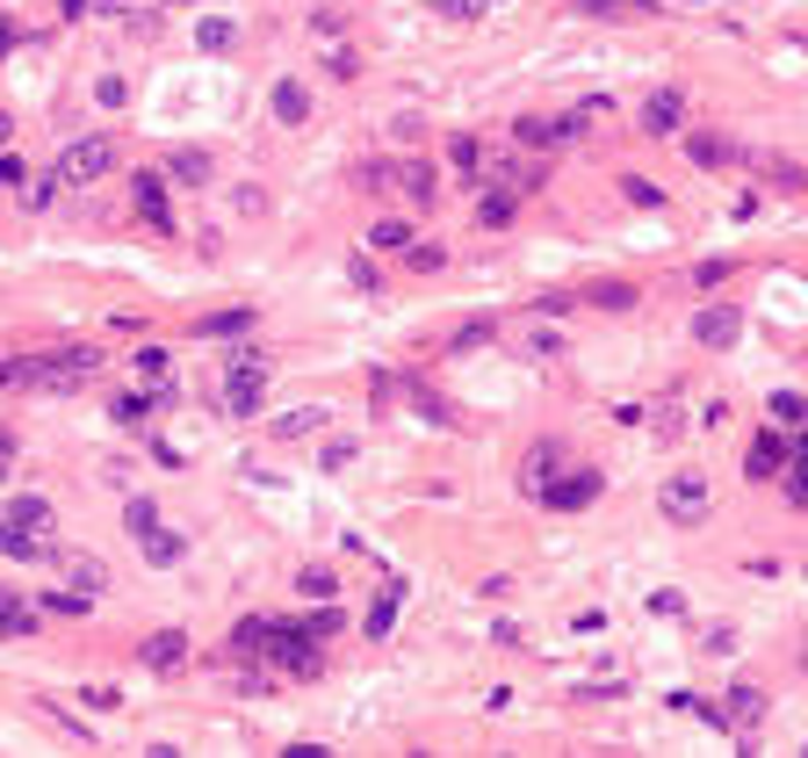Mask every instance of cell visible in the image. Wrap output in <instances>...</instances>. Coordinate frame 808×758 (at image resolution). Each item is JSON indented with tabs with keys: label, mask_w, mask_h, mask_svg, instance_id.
<instances>
[{
	"label": "cell",
	"mask_w": 808,
	"mask_h": 758,
	"mask_svg": "<svg viewBox=\"0 0 808 758\" xmlns=\"http://www.w3.org/2000/svg\"><path fill=\"white\" fill-rule=\"evenodd\" d=\"M261 664H274L282 679H318V672H325L318 643H311V635H296L289 621H274V635H267V658H261Z\"/></svg>",
	"instance_id": "1"
},
{
	"label": "cell",
	"mask_w": 808,
	"mask_h": 758,
	"mask_svg": "<svg viewBox=\"0 0 808 758\" xmlns=\"http://www.w3.org/2000/svg\"><path fill=\"white\" fill-rule=\"evenodd\" d=\"M109 166H116V145L95 130V138H72L66 152H58V166H51V174L66 181V188H87V181H101Z\"/></svg>",
	"instance_id": "2"
},
{
	"label": "cell",
	"mask_w": 808,
	"mask_h": 758,
	"mask_svg": "<svg viewBox=\"0 0 808 758\" xmlns=\"http://www.w3.org/2000/svg\"><path fill=\"white\" fill-rule=\"evenodd\" d=\"M535 498H542V506H556V513H585L592 498H600V469H592V463H577V469H556V477H548Z\"/></svg>",
	"instance_id": "3"
},
{
	"label": "cell",
	"mask_w": 808,
	"mask_h": 758,
	"mask_svg": "<svg viewBox=\"0 0 808 758\" xmlns=\"http://www.w3.org/2000/svg\"><path fill=\"white\" fill-rule=\"evenodd\" d=\"M577 138H585V116H520L513 124V145H527V152H563Z\"/></svg>",
	"instance_id": "4"
},
{
	"label": "cell",
	"mask_w": 808,
	"mask_h": 758,
	"mask_svg": "<svg viewBox=\"0 0 808 758\" xmlns=\"http://www.w3.org/2000/svg\"><path fill=\"white\" fill-rule=\"evenodd\" d=\"M261 398H267V361H232L224 369V412L246 419V412H261Z\"/></svg>",
	"instance_id": "5"
},
{
	"label": "cell",
	"mask_w": 808,
	"mask_h": 758,
	"mask_svg": "<svg viewBox=\"0 0 808 758\" xmlns=\"http://www.w3.org/2000/svg\"><path fill=\"white\" fill-rule=\"evenodd\" d=\"M658 506H664V521L700 527V521H708V506H714V498H708V477H700V469H693V477H672V484H664V498H658Z\"/></svg>",
	"instance_id": "6"
},
{
	"label": "cell",
	"mask_w": 808,
	"mask_h": 758,
	"mask_svg": "<svg viewBox=\"0 0 808 758\" xmlns=\"http://www.w3.org/2000/svg\"><path fill=\"white\" fill-rule=\"evenodd\" d=\"M635 124H643L650 138H679L685 130V87H658V95L635 109Z\"/></svg>",
	"instance_id": "7"
},
{
	"label": "cell",
	"mask_w": 808,
	"mask_h": 758,
	"mask_svg": "<svg viewBox=\"0 0 808 758\" xmlns=\"http://www.w3.org/2000/svg\"><path fill=\"white\" fill-rule=\"evenodd\" d=\"M137 664H145V672H181V664H188V635L181 629H152L145 643H137Z\"/></svg>",
	"instance_id": "8"
},
{
	"label": "cell",
	"mask_w": 808,
	"mask_h": 758,
	"mask_svg": "<svg viewBox=\"0 0 808 758\" xmlns=\"http://www.w3.org/2000/svg\"><path fill=\"white\" fill-rule=\"evenodd\" d=\"M737 332H743V311H737V303H708V311L693 318V340L714 347V354H722V347H737Z\"/></svg>",
	"instance_id": "9"
},
{
	"label": "cell",
	"mask_w": 808,
	"mask_h": 758,
	"mask_svg": "<svg viewBox=\"0 0 808 758\" xmlns=\"http://www.w3.org/2000/svg\"><path fill=\"white\" fill-rule=\"evenodd\" d=\"M766 687H751V679H737V687L722 693V716H729V730H758V722H766Z\"/></svg>",
	"instance_id": "10"
},
{
	"label": "cell",
	"mask_w": 808,
	"mask_h": 758,
	"mask_svg": "<svg viewBox=\"0 0 808 758\" xmlns=\"http://www.w3.org/2000/svg\"><path fill=\"white\" fill-rule=\"evenodd\" d=\"M130 195H137V217H145L152 232H174V203H166V174H137V181H130Z\"/></svg>",
	"instance_id": "11"
},
{
	"label": "cell",
	"mask_w": 808,
	"mask_h": 758,
	"mask_svg": "<svg viewBox=\"0 0 808 758\" xmlns=\"http://www.w3.org/2000/svg\"><path fill=\"white\" fill-rule=\"evenodd\" d=\"M679 152L693 166H708V174H714V166H737V138H722V130H685Z\"/></svg>",
	"instance_id": "12"
},
{
	"label": "cell",
	"mask_w": 808,
	"mask_h": 758,
	"mask_svg": "<svg viewBox=\"0 0 808 758\" xmlns=\"http://www.w3.org/2000/svg\"><path fill=\"white\" fill-rule=\"evenodd\" d=\"M477 224H484V232H513V224H520V188H506V181H498V188H484Z\"/></svg>",
	"instance_id": "13"
},
{
	"label": "cell",
	"mask_w": 808,
	"mask_h": 758,
	"mask_svg": "<svg viewBox=\"0 0 808 758\" xmlns=\"http://www.w3.org/2000/svg\"><path fill=\"white\" fill-rule=\"evenodd\" d=\"M267 635H274V621H261V614H253V621H238V629H232V643H224V658L261 664V658H267Z\"/></svg>",
	"instance_id": "14"
},
{
	"label": "cell",
	"mask_w": 808,
	"mask_h": 758,
	"mask_svg": "<svg viewBox=\"0 0 808 758\" xmlns=\"http://www.w3.org/2000/svg\"><path fill=\"white\" fill-rule=\"evenodd\" d=\"M398 195H405V210H434V166L398 159Z\"/></svg>",
	"instance_id": "15"
},
{
	"label": "cell",
	"mask_w": 808,
	"mask_h": 758,
	"mask_svg": "<svg viewBox=\"0 0 808 758\" xmlns=\"http://www.w3.org/2000/svg\"><path fill=\"white\" fill-rule=\"evenodd\" d=\"M347 188L354 195H398V159H361L354 174H347Z\"/></svg>",
	"instance_id": "16"
},
{
	"label": "cell",
	"mask_w": 808,
	"mask_h": 758,
	"mask_svg": "<svg viewBox=\"0 0 808 758\" xmlns=\"http://www.w3.org/2000/svg\"><path fill=\"white\" fill-rule=\"evenodd\" d=\"M8 527H29V535H51V498H37V492H22V498H8V513H0Z\"/></svg>",
	"instance_id": "17"
},
{
	"label": "cell",
	"mask_w": 808,
	"mask_h": 758,
	"mask_svg": "<svg viewBox=\"0 0 808 758\" xmlns=\"http://www.w3.org/2000/svg\"><path fill=\"white\" fill-rule=\"evenodd\" d=\"M58 542L51 535H29V527H8L0 521V556H14V564H37V556H51Z\"/></svg>",
	"instance_id": "18"
},
{
	"label": "cell",
	"mask_w": 808,
	"mask_h": 758,
	"mask_svg": "<svg viewBox=\"0 0 808 758\" xmlns=\"http://www.w3.org/2000/svg\"><path fill=\"white\" fill-rule=\"evenodd\" d=\"M556 463H563V448H556V441H535V448H527V463H520V492L535 498L542 484L556 477Z\"/></svg>",
	"instance_id": "19"
},
{
	"label": "cell",
	"mask_w": 808,
	"mask_h": 758,
	"mask_svg": "<svg viewBox=\"0 0 808 758\" xmlns=\"http://www.w3.org/2000/svg\"><path fill=\"white\" fill-rule=\"evenodd\" d=\"M145 542V564L152 571H174L181 556H188V535H174V527H152V535H137Z\"/></svg>",
	"instance_id": "20"
},
{
	"label": "cell",
	"mask_w": 808,
	"mask_h": 758,
	"mask_svg": "<svg viewBox=\"0 0 808 758\" xmlns=\"http://www.w3.org/2000/svg\"><path fill=\"white\" fill-rule=\"evenodd\" d=\"M780 469H787V441L780 434H758L751 455H743V477H780Z\"/></svg>",
	"instance_id": "21"
},
{
	"label": "cell",
	"mask_w": 808,
	"mask_h": 758,
	"mask_svg": "<svg viewBox=\"0 0 808 758\" xmlns=\"http://www.w3.org/2000/svg\"><path fill=\"white\" fill-rule=\"evenodd\" d=\"M398 383H405V405H411L419 419H434V427H455V405H440L434 390H426V376H398Z\"/></svg>",
	"instance_id": "22"
},
{
	"label": "cell",
	"mask_w": 808,
	"mask_h": 758,
	"mask_svg": "<svg viewBox=\"0 0 808 758\" xmlns=\"http://www.w3.org/2000/svg\"><path fill=\"white\" fill-rule=\"evenodd\" d=\"M398 606H405V585H383V593L369 600V614H361V629H369L376 643H383V635L398 629Z\"/></svg>",
	"instance_id": "23"
},
{
	"label": "cell",
	"mask_w": 808,
	"mask_h": 758,
	"mask_svg": "<svg viewBox=\"0 0 808 758\" xmlns=\"http://www.w3.org/2000/svg\"><path fill=\"white\" fill-rule=\"evenodd\" d=\"M195 332H203V340H238V332H253V311H246V303L210 311V318H195Z\"/></svg>",
	"instance_id": "24"
},
{
	"label": "cell",
	"mask_w": 808,
	"mask_h": 758,
	"mask_svg": "<svg viewBox=\"0 0 808 758\" xmlns=\"http://www.w3.org/2000/svg\"><path fill=\"white\" fill-rule=\"evenodd\" d=\"M577 303H592V311H635V282H585Z\"/></svg>",
	"instance_id": "25"
},
{
	"label": "cell",
	"mask_w": 808,
	"mask_h": 758,
	"mask_svg": "<svg viewBox=\"0 0 808 758\" xmlns=\"http://www.w3.org/2000/svg\"><path fill=\"white\" fill-rule=\"evenodd\" d=\"M520 354H535V361H563V354H571V340H563L556 325H520Z\"/></svg>",
	"instance_id": "26"
},
{
	"label": "cell",
	"mask_w": 808,
	"mask_h": 758,
	"mask_svg": "<svg viewBox=\"0 0 808 758\" xmlns=\"http://www.w3.org/2000/svg\"><path fill=\"white\" fill-rule=\"evenodd\" d=\"M37 606H43L51 621H87V614H95V593H80V585H66V593H43Z\"/></svg>",
	"instance_id": "27"
},
{
	"label": "cell",
	"mask_w": 808,
	"mask_h": 758,
	"mask_svg": "<svg viewBox=\"0 0 808 758\" xmlns=\"http://www.w3.org/2000/svg\"><path fill=\"white\" fill-rule=\"evenodd\" d=\"M37 621H43V614H37L22 593H0V635H8V643H14V635H29Z\"/></svg>",
	"instance_id": "28"
},
{
	"label": "cell",
	"mask_w": 808,
	"mask_h": 758,
	"mask_svg": "<svg viewBox=\"0 0 808 758\" xmlns=\"http://www.w3.org/2000/svg\"><path fill=\"white\" fill-rule=\"evenodd\" d=\"M369 246L376 253H405L411 246V217H398V210H390V217H376L369 224Z\"/></svg>",
	"instance_id": "29"
},
{
	"label": "cell",
	"mask_w": 808,
	"mask_h": 758,
	"mask_svg": "<svg viewBox=\"0 0 808 758\" xmlns=\"http://www.w3.org/2000/svg\"><path fill=\"white\" fill-rule=\"evenodd\" d=\"M325 405H296V412H282V419H274V434H282V441H303V434H318V427H325Z\"/></svg>",
	"instance_id": "30"
},
{
	"label": "cell",
	"mask_w": 808,
	"mask_h": 758,
	"mask_svg": "<svg viewBox=\"0 0 808 758\" xmlns=\"http://www.w3.org/2000/svg\"><path fill=\"white\" fill-rule=\"evenodd\" d=\"M66 579L80 585V593H101V585H109V571H101V556H87V550H66Z\"/></svg>",
	"instance_id": "31"
},
{
	"label": "cell",
	"mask_w": 808,
	"mask_h": 758,
	"mask_svg": "<svg viewBox=\"0 0 808 758\" xmlns=\"http://www.w3.org/2000/svg\"><path fill=\"white\" fill-rule=\"evenodd\" d=\"M195 43H203V51H232L238 22H232V14H203V22H195Z\"/></svg>",
	"instance_id": "32"
},
{
	"label": "cell",
	"mask_w": 808,
	"mask_h": 758,
	"mask_svg": "<svg viewBox=\"0 0 808 758\" xmlns=\"http://www.w3.org/2000/svg\"><path fill=\"white\" fill-rule=\"evenodd\" d=\"M166 181H181V188L210 181V152H174V159H166Z\"/></svg>",
	"instance_id": "33"
},
{
	"label": "cell",
	"mask_w": 808,
	"mask_h": 758,
	"mask_svg": "<svg viewBox=\"0 0 808 758\" xmlns=\"http://www.w3.org/2000/svg\"><path fill=\"white\" fill-rule=\"evenodd\" d=\"M166 369H174V354L166 347H137V361H130V376H145L152 390H166Z\"/></svg>",
	"instance_id": "34"
},
{
	"label": "cell",
	"mask_w": 808,
	"mask_h": 758,
	"mask_svg": "<svg viewBox=\"0 0 808 758\" xmlns=\"http://www.w3.org/2000/svg\"><path fill=\"white\" fill-rule=\"evenodd\" d=\"M274 116H282V124H303V116H311V95H303L296 80H282L274 87Z\"/></svg>",
	"instance_id": "35"
},
{
	"label": "cell",
	"mask_w": 808,
	"mask_h": 758,
	"mask_svg": "<svg viewBox=\"0 0 808 758\" xmlns=\"http://www.w3.org/2000/svg\"><path fill=\"white\" fill-rule=\"evenodd\" d=\"M621 195H629L635 210H664V188H658V181H643V174H621Z\"/></svg>",
	"instance_id": "36"
},
{
	"label": "cell",
	"mask_w": 808,
	"mask_h": 758,
	"mask_svg": "<svg viewBox=\"0 0 808 758\" xmlns=\"http://www.w3.org/2000/svg\"><path fill=\"white\" fill-rule=\"evenodd\" d=\"M448 166L455 174H484V145L477 138H448Z\"/></svg>",
	"instance_id": "37"
},
{
	"label": "cell",
	"mask_w": 808,
	"mask_h": 758,
	"mask_svg": "<svg viewBox=\"0 0 808 758\" xmlns=\"http://www.w3.org/2000/svg\"><path fill=\"white\" fill-rule=\"evenodd\" d=\"M405 268H411V275H440V268H448V253H440V246H419V239H411V246H405Z\"/></svg>",
	"instance_id": "38"
},
{
	"label": "cell",
	"mask_w": 808,
	"mask_h": 758,
	"mask_svg": "<svg viewBox=\"0 0 808 758\" xmlns=\"http://www.w3.org/2000/svg\"><path fill=\"white\" fill-rule=\"evenodd\" d=\"M124 527H130V535H152V527H159V506H152V498L137 492L130 506H124Z\"/></svg>",
	"instance_id": "39"
},
{
	"label": "cell",
	"mask_w": 808,
	"mask_h": 758,
	"mask_svg": "<svg viewBox=\"0 0 808 758\" xmlns=\"http://www.w3.org/2000/svg\"><path fill=\"white\" fill-rule=\"evenodd\" d=\"M116 412V427H145V412H152V398H137V390H124V398L109 405Z\"/></svg>",
	"instance_id": "40"
},
{
	"label": "cell",
	"mask_w": 808,
	"mask_h": 758,
	"mask_svg": "<svg viewBox=\"0 0 808 758\" xmlns=\"http://www.w3.org/2000/svg\"><path fill=\"white\" fill-rule=\"evenodd\" d=\"M585 14H650L658 0H577Z\"/></svg>",
	"instance_id": "41"
},
{
	"label": "cell",
	"mask_w": 808,
	"mask_h": 758,
	"mask_svg": "<svg viewBox=\"0 0 808 758\" xmlns=\"http://www.w3.org/2000/svg\"><path fill=\"white\" fill-rule=\"evenodd\" d=\"M325 66H332V80H354V72H361V58L347 51V43H325Z\"/></svg>",
	"instance_id": "42"
},
{
	"label": "cell",
	"mask_w": 808,
	"mask_h": 758,
	"mask_svg": "<svg viewBox=\"0 0 808 758\" xmlns=\"http://www.w3.org/2000/svg\"><path fill=\"white\" fill-rule=\"evenodd\" d=\"M795 455H801V463L780 469V477H787V498H795V506H808V448H795Z\"/></svg>",
	"instance_id": "43"
},
{
	"label": "cell",
	"mask_w": 808,
	"mask_h": 758,
	"mask_svg": "<svg viewBox=\"0 0 808 758\" xmlns=\"http://www.w3.org/2000/svg\"><path fill=\"white\" fill-rule=\"evenodd\" d=\"M729 275H737V261H700L693 268V290H714V282H729Z\"/></svg>",
	"instance_id": "44"
},
{
	"label": "cell",
	"mask_w": 808,
	"mask_h": 758,
	"mask_svg": "<svg viewBox=\"0 0 808 758\" xmlns=\"http://www.w3.org/2000/svg\"><path fill=\"white\" fill-rule=\"evenodd\" d=\"M95 101H101V109H124V101H130V87L109 72V80H95Z\"/></svg>",
	"instance_id": "45"
},
{
	"label": "cell",
	"mask_w": 808,
	"mask_h": 758,
	"mask_svg": "<svg viewBox=\"0 0 808 758\" xmlns=\"http://www.w3.org/2000/svg\"><path fill=\"white\" fill-rule=\"evenodd\" d=\"M296 585H303V593H311V600H332V571H296Z\"/></svg>",
	"instance_id": "46"
},
{
	"label": "cell",
	"mask_w": 808,
	"mask_h": 758,
	"mask_svg": "<svg viewBox=\"0 0 808 758\" xmlns=\"http://www.w3.org/2000/svg\"><path fill=\"white\" fill-rule=\"evenodd\" d=\"M58 188H66V181H58V174H43L37 188H29V210H51V203H58Z\"/></svg>",
	"instance_id": "47"
},
{
	"label": "cell",
	"mask_w": 808,
	"mask_h": 758,
	"mask_svg": "<svg viewBox=\"0 0 808 758\" xmlns=\"http://www.w3.org/2000/svg\"><path fill=\"white\" fill-rule=\"evenodd\" d=\"M679 434H685V412H679V405H664V412H658V441H679Z\"/></svg>",
	"instance_id": "48"
},
{
	"label": "cell",
	"mask_w": 808,
	"mask_h": 758,
	"mask_svg": "<svg viewBox=\"0 0 808 758\" xmlns=\"http://www.w3.org/2000/svg\"><path fill=\"white\" fill-rule=\"evenodd\" d=\"M440 14H448V22H477L484 0H440Z\"/></svg>",
	"instance_id": "49"
},
{
	"label": "cell",
	"mask_w": 808,
	"mask_h": 758,
	"mask_svg": "<svg viewBox=\"0 0 808 758\" xmlns=\"http://www.w3.org/2000/svg\"><path fill=\"white\" fill-rule=\"evenodd\" d=\"M232 203H238V217H267V195H261V188H238Z\"/></svg>",
	"instance_id": "50"
},
{
	"label": "cell",
	"mask_w": 808,
	"mask_h": 758,
	"mask_svg": "<svg viewBox=\"0 0 808 758\" xmlns=\"http://www.w3.org/2000/svg\"><path fill=\"white\" fill-rule=\"evenodd\" d=\"M772 412H780V419H808V405H801V390H780V398H772Z\"/></svg>",
	"instance_id": "51"
},
{
	"label": "cell",
	"mask_w": 808,
	"mask_h": 758,
	"mask_svg": "<svg viewBox=\"0 0 808 758\" xmlns=\"http://www.w3.org/2000/svg\"><path fill=\"white\" fill-rule=\"evenodd\" d=\"M14 181H22V159H14V152L0 145V188H14Z\"/></svg>",
	"instance_id": "52"
},
{
	"label": "cell",
	"mask_w": 808,
	"mask_h": 758,
	"mask_svg": "<svg viewBox=\"0 0 808 758\" xmlns=\"http://www.w3.org/2000/svg\"><path fill=\"white\" fill-rule=\"evenodd\" d=\"M650 606H658L664 621H679V614H685V593H658V600H650Z\"/></svg>",
	"instance_id": "53"
},
{
	"label": "cell",
	"mask_w": 808,
	"mask_h": 758,
	"mask_svg": "<svg viewBox=\"0 0 808 758\" xmlns=\"http://www.w3.org/2000/svg\"><path fill=\"white\" fill-rule=\"evenodd\" d=\"M14 37H22V29H14V22H0V58L14 51Z\"/></svg>",
	"instance_id": "54"
},
{
	"label": "cell",
	"mask_w": 808,
	"mask_h": 758,
	"mask_svg": "<svg viewBox=\"0 0 808 758\" xmlns=\"http://www.w3.org/2000/svg\"><path fill=\"white\" fill-rule=\"evenodd\" d=\"M8 138H14V116H8V109H0V145H8Z\"/></svg>",
	"instance_id": "55"
},
{
	"label": "cell",
	"mask_w": 808,
	"mask_h": 758,
	"mask_svg": "<svg viewBox=\"0 0 808 758\" xmlns=\"http://www.w3.org/2000/svg\"><path fill=\"white\" fill-rule=\"evenodd\" d=\"M0 455H14V434L8 427H0Z\"/></svg>",
	"instance_id": "56"
},
{
	"label": "cell",
	"mask_w": 808,
	"mask_h": 758,
	"mask_svg": "<svg viewBox=\"0 0 808 758\" xmlns=\"http://www.w3.org/2000/svg\"><path fill=\"white\" fill-rule=\"evenodd\" d=\"M0 477H8V455H0Z\"/></svg>",
	"instance_id": "57"
},
{
	"label": "cell",
	"mask_w": 808,
	"mask_h": 758,
	"mask_svg": "<svg viewBox=\"0 0 808 758\" xmlns=\"http://www.w3.org/2000/svg\"><path fill=\"white\" fill-rule=\"evenodd\" d=\"M801 664H808V643H801Z\"/></svg>",
	"instance_id": "58"
}]
</instances>
